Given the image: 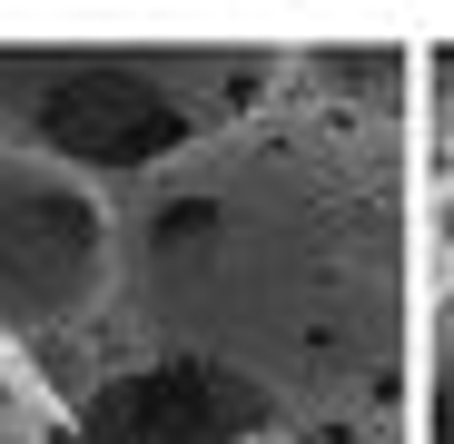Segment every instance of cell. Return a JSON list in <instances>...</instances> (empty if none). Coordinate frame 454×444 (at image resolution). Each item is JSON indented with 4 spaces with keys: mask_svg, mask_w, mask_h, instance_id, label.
I'll return each instance as SVG.
<instances>
[{
    "mask_svg": "<svg viewBox=\"0 0 454 444\" xmlns=\"http://www.w3.org/2000/svg\"><path fill=\"white\" fill-rule=\"evenodd\" d=\"M425 307L405 129L267 99L119 188V365H188L296 444L386 434Z\"/></svg>",
    "mask_w": 454,
    "mask_h": 444,
    "instance_id": "1",
    "label": "cell"
},
{
    "mask_svg": "<svg viewBox=\"0 0 454 444\" xmlns=\"http://www.w3.org/2000/svg\"><path fill=\"white\" fill-rule=\"evenodd\" d=\"M267 99H286V50L267 40H0V138L109 198Z\"/></svg>",
    "mask_w": 454,
    "mask_h": 444,
    "instance_id": "2",
    "label": "cell"
},
{
    "mask_svg": "<svg viewBox=\"0 0 454 444\" xmlns=\"http://www.w3.org/2000/svg\"><path fill=\"white\" fill-rule=\"evenodd\" d=\"M119 307V198L80 168L30 159L0 138V346L30 355V376L59 395Z\"/></svg>",
    "mask_w": 454,
    "mask_h": 444,
    "instance_id": "3",
    "label": "cell"
},
{
    "mask_svg": "<svg viewBox=\"0 0 454 444\" xmlns=\"http://www.w3.org/2000/svg\"><path fill=\"white\" fill-rule=\"evenodd\" d=\"M59 415H69V444H277V425L247 395L188 376V365H148V355L90 376Z\"/></svg>",
    "mask_w": 454,
    "mask_h": 444,
    "instance_id": "4",
    "label": "cell"
},
{
    "mask_svg": "<svg viewBox=\"0 0 454 444\" xmlns=\"http://www.w3.org/2000/svg\"><path fill=\"white\" fill-rule=\"evenodd\" d=\"M0 444H69L59 395L30 376V355H11V346H0Z\"/></svg>",
    "mask_w": 454,
    "mask_h": 444,
    "instance_id": "5",
    "label": "cell"
},
{
    "mask_svg": "<svg viewBox=\"0 0 454 444\" xmlns=\"http://www.w3.org/2000/svg\"><path fill=\"white\" fill-rule=\"evenodd\" d=\"M425 444H454V336H434V386H425Z\"/></svg>",
    "mask_w": 454,
    "mask_h": 444,
    "instance_id": "6",
    "label": "cell"
},
{
    "mask_svg": "<svg viewBox=\"0 0 454 444\" xmlns=\"http://www.w3.org/2000/svg\"><path fill=\"white\" fill-rule=\"evenodd\" d=\"M277 444H296V434H277Z\"/></svg>",
    "mask_w": 454,
    "mask_h": 444,
    "instance_id": "7",
    "label": "cell"
}]
</instances>
